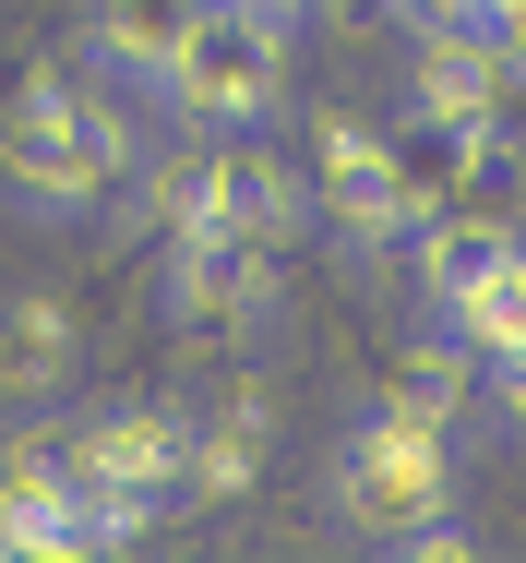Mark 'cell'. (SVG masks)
<instances>
[{
  "instance_id": "obj_1",
  "label": "cell",
  "mask_w": 526,
  "mask_h": 563,
  "mask_svg": "<svg viewBox=\"0 0 526 563\" xmlns=\"http://www.w3.org/2000/svg\"><path fill=\"white\" fill-rule=\"evenodd\" d=\"M455 455H467L455 420L371 396V408L347 420L335 467H323V516H335L347 540H371V552H407L430 516H455Z\"/></svg>"
},
{
  "instance_id": "obj_2",
  "label": "cell",
  "mask_w": 526,
  "mask_h": 563,
  "mask_svg": "<svg viewBox=\"0 0 526 563\" xmlns=\"http://www.w3.org/2000/svg\"><path fill=\"white\" fill-rule=\"evenodd\" d=\"M288 48H300V24H264V12H239V0H204L144 109L168 120V132H251V120H288Z\"/></svg>"
},
{
  "instance_id": "obj_3",
  "label": "cell",
  "mask_w": 526,
  "mask_h": 563,
  "mask_svg": "<svg viewBox=\"0 0 526 563\" xmlns=\"http://www.w3.org/2000/svg\"><path fill=\"white\" fill-rule=\"evenodd\" d=\"M300 168H312V240H335L347 264H395L407 252V192L383 168V120L371 109H323L300 132Z\"/></svg>"
},
{
  "instance_id": "obj_4",
  "label": "cell",
  "mask_w": 526,
  "mask_h": 563,
  "mask_svg": "<svg viewBox=\"0 0 526 563\" xmlns=\"http://www.w3.org/2000/svg\"><path fill=\"white\" fill-rule=\"evenodd\" d=\"M156 312L180 336H264L288 312V252L239 240V228H180L156 252Z\"/></svg>"
},
{
  "instance_id": "obj_5",
  "label": "cell",
  "mask_w": 526,
  "mask_h": 563,
  "mask_svg": "<svg viewBox=\"0 0 526 563\" xmlns=\"http://www.w3.org/2000/svg\"><path fill=\"white\" fill-rule=\"evenodd\" d=\"M72 73L60 60H36L12 97H0V192L24 205L36 228H85L108 217V192H97V168H85V144H72Z\"/></svg>"
},
{
  "instance_id": "obj_6",
  "label": "cell",
  "mask_w": 526,
  "mask_h": 563,
  "mask_svg": "<svg viewBox=\"0 0 526 563\" xmlns=\"http://www.w3.org/2000/svg\"><path fill=\"white\" fill-rule=\"evenodd\" d=\"M204 228H239V240H276L300 252L312 240V168L276 120L251 132H204Z\"/></svg>"
},
{
  "instance_id": "obj_7",
  "label": "cell",
  "mask_w": 526,
  "mask_h": 563,
  "mask_svg": "<svg viewBox=\"0 0 526 563\" xmlns=\"http://www.w3.org/2000/svg\"><path fill=\"white\" fill-rule=\"evenodd\" d=\"M60 455H72V479H120V492H144L156 516H180L192 408H180V396H108V408H85V420L60 432Z\"/></svg>"
},
{
  "instance_id": "obj_8",
  "label": "cell",
  "mask_w": 526,
  "mask_h": 563,
  "mask_svg": "<svg viewBox=\"0 0 526 563\" xmlns=\"http://www.w3.org/2000/svg\"><path fill=\"white\" fill-rule=\"evenodd\" d=\"M0 552H12V563H72V552H85L72 455H60L48 420H12V444H0Z\"/></svg>"
},
{
  "instance_id": "obj_9",
  "label": "cell",
  "mask_w": 526,
  "mask_h": 563,
  "mask_svg": "<svg viewBox=\"0 0 526 563\" xmlns=\"http://www.w3.org/2000/svg\"><path fill=\"white\" fill-rule=\"evenodd\" d=\"M407 109L455 120V132H515L526 85L503 73V48L479 24H430V36H407Z\"/></svg>"
},
{
  "instance_id": "obj_10",
  "label": "cell",
  "mask_w": 526,
  "mask_h": 563,
  "mask_svg": "<svg viewBox=\"0 0 526 563\" xmlns=\"http://www.w3.org/2000/svg\"><path fill=\"white\" fill-rule=\"evenodd\" d=\"M264 455H276V396H264V384H227L215 408H192V455H180V516L251 504Z\"/></svg>"
},
{
  "instance_id": "obj_11",
  "label": "cell",
  "mask_w": 526,
  "mask_h": 563,
  "mask_svg": "<svg viewBox=\"0 0 526 563\" xmlns=\"http://www.w3.org/2000/svg\"><path fill=\"white\" fill-rule=\"evenodd\" d=\"M72 372H85V324H72L48 288L0 300V408H12V420H48V408L72 396Z\"/></svg>"
},
{
  "instance_id": "obj_12",
  "label": "cell",
  "mask_w": 526,
  "mask_h": 563,
  "mask_svg": "<svg viewBox=\"0 0 526 563\" xmlns=\"http://www.w3.org/2000/svg\"><path fill=\"white\" fill-rule=\"evenodd\" d=\"M192 12H204V0H85V60H97L108 85H132V97H156V73L180 60V36H192Z\"/></svg>"
},
{
  "instance_id": "obj_13",
  "label": "cell",
  "mask_w": 526,
  "mask_h": 563,
  "mask_svg": "<svg viewBox=\"0 0 526 563\" xmlns=\"http://www.w3.org/2000/svg\"><path fill=\"white\" fill-rule=\"evenodd\" d=\"M479 384H491V360L455 336V324L407 336V347H395V372H383V396H395V408H430V420H455V432L479 420Z\"/></svg>"
},
{
  "instance_id": "obj_14",
  "label": "cell",
  "mask_w": 526,
  "mask_h": 563,
  "mask_svg": "<svg viewBox=\"0 0 526 563\" xmlns=\"http://www.w3.org/2000/svg\"><path fill=\"white\" fill-rule=\"evenodd\" d=\"M479 36L503 48V73L526 85V0H479Z\"/></svg>"
},
{
  "instance_id": "obj_15",
  "label": "cell",
  "mask_w": 526,
  "mask_h": 563,
  "mask_svg": "<svg viewBox=\"0 0 526 563\" xmlns=\"http://www.w3.org/2000/svg\"><path fill=\"white\" fill-rule=\"evenodd\" d=\"M407 36H430V24H479V0H383Z\"/></svg>"
},
{
  "instance_id": "obj_16",
  "label": "cell",
  "mask_w": 526,
  "mask_h": 563,
  "mask_svg": "<svg viewBox=\"0 0 526 563\" xmlns=\"http://www.w3.org/2000/svg\"><path fill=\"white\" fill-rule=\"evenodd\" d=\"M239 12H264V24H300V12H312V0H239Z\"/></svg>"
}]
</instances>
